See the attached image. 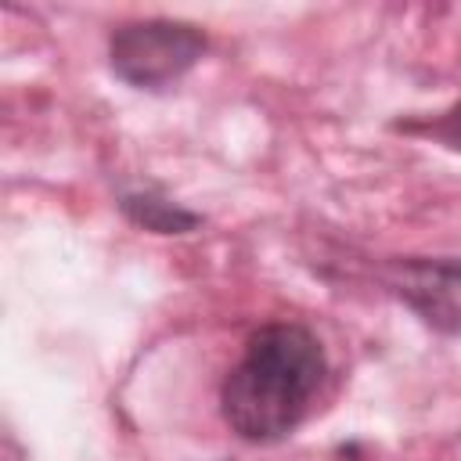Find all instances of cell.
Wrapping results in <instances>:
<instances>
[{
	"instance_id": "1",
	"label": "cell",
	"mask_w": 461,
	"mask_h": 461,
	"mask_svg": "<svg viewBox=\"0 0 461 461\" xmlns=\"http://www.w3.org/2000/svg\"><path fill=\"white\" fill-rule=\"evenodd\" d=\"M324 367V349L310 328L292 321L259 328L223 382L227 425L249 443L285 439L306 418Z\"/></svg>"
},
{
	"instance_id": "2",
	"label": "cell",
	"mask_w": 461,
	"mask_h": 461,
	"mask_svg": "<svg viewBox=\"0 0 461 461\" xmlns=\"http://www.w3.org/2000/svg\"><path fill=\"white\" fill-rule=\"evenodd\" d=\"M205 50L202 29L169 18L126 22L108 40L112 72L137 90H162L176 83Z\"/></svg>"
},
{
	"instance_id": "3",
	"label": "cell",
	"mask_w": 461,
	"mask_h": 461,
	"mask_svg": "<svg viewBox=\"0 0 461 461\" xmlns=\"http://www.w3.org/2000/svg\"><path fill=\"white\" fill-rule=\"evenodd\" d=\"M393 288L436 331H461V256L403 259Z\"/></svg>"
},
{
	"instance_id": "4",
	"label": "cell",
	"mask_w": 461,
	"mask_h": 461,
	"mask_svg": "<svg viewBox=\"0 0 461 461\" xmlns=\"http://www.w3.org/2000/svg\"><path fill=\"white\" fill-rule=\"evenodd\" d=\"M122 212L140 223L144 230H155V234H184L191 227H198V216L180 209L176 202L155 194V191H133V194H122Z\"/></svg>"
}]
</instances>
